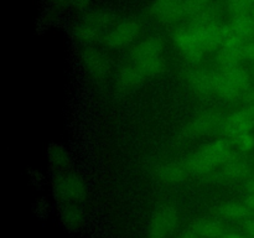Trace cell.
<instances>
[{"label":"cell","mask_w":254,"mask_h":238,"mask_svg":"<svg viewBox=\"0 0 254 238\" xmlns=\"http://www.w3.org/2000/svg\"><path fill=\"white\" fill-rule=\"evenodd\" d=\"M54 191L57 197L66 203L82 202L87 196L84 181L76 174H62L54 182Z\"/></svg>","instance_id":"cell-4"},{"label":"cell","mask_w":254,"mask_h":238,"mask_svg":"<svg viewBox=\"0 0 254 238\" xmlns=\"http://www.w3.org/2000/svg\"><path fill=\"white\" fill-rule=\"evenodd\" d=\"M82 61L84 68L96 79H104L109 73V63L106 56L94 47H86L82 52Z\"/></svg>","instance_id":"cell-12"},{"label":"cell","mask_w":254,"mask_h":238,"mask_svg":"<svg viewBox=\"0 0 254 238\" xmlns=\"http://www.w3.org/2000/svg\"><path fill=\"white\" fill-rule=\"evenodd\" d=\"M189 86L197 94L201 96H211L216 94V82H217V72L208 71L205 68L193 69L186 76Z\"/></svg>","instance_id":"cell-11"},{"label":"cell","mask_w":254,"mask_h":238,"mask_svg":"<svg viewBox=\"0 0 254 238\" xmlns=\"http://www.w3.org/2000/svg\"><path fill=\"white\" fill-rule=\"evenodd\" d=\"M173 41L178 51L189 62H197L205 54L193 27H179L173 35Z\"/></svg>","instance_id":"cell-7"},{"label":"cell","mask_w":254,"mask_h":238,"mask_svg":"<svg viewBox=\"0 0 254 238\" xmlns=\"http://www.w3.org/2000/svg\"><path fill=\"white\" fill-rule=\"evenodd\" d=\"M250 88V74L241 64L217 72L216 96L233 102L242 98Z\"/></svg>","instance_id":"cell-2"},{"label":"cell","mask_w":254,"mask_h":238,"mask_svg":"<svg viewBox=\"0 0 254 238\" xmlns=\"http://www.w3.org/2000/svg\"><path fill=\"white\" fill-rule=\"evenodd\" d=\"M225 118L220 112L206 111L197 114L195 118L191 119L183 129V135L185 138L195 139L200 136L208 135L217 130L220 126L223 125Z\"/></svg>","instance_id":"cell-6"},{"label":"cell","mask_w":254,"mask_h":238,"mask_svg":"<svg viewBox=\"0 0 254 238\" xmlns=\"http://www.w3.org/2000/svg\"><path fill=\"white\" fill-rule=\"evenodd\" d=\"M246 187H247V191H248V192H250V193L254 192V178H251V180L248 181L247 185H246Z\"/></svg>","instance_id":"cell-31"},{"label":"cell","mask_w":254,"mask_h":238,"mask_svg":"<svg viewBox=\"0 0 254 238\" xmlns=\"http://www.w3.org/2000/svg\"><path fill=\"white\" fill-rule=\"evenodd\" d=\"M151 16L163 24H171L185 16L184 0H155L149 9Z\"/></svg>","instance_id":"cell-8"},{"label":"cell","mask_w":254,"mask_h":238,"mask_svg":"<svg viewBox=\"0 0 254 238\" xmlns=\"http://www.w3.org/2000/svg\"><path fill=\"white\" fill-rule=\"evenodd\" d=\"M251 16H252L253 20H254V7L252 9V11H251Z\"/></svg>","instance_id":"cell-34"},{"label":"cell","mask_w":254,"mask_h":238,"mask_svg":"<svg viewBox=\"0 0 254 238\" xmlns=\"http://www.w3.org/2000/svg\"><path fill=\"white\" fill-rule=\"evenodd\" d=\"M254 126V113L248 108L243 111H237L226 117L222 129L226 134L231 136L240 135L243 133H250Z\"/></svg>","instance_id":"cell-10"},{"label":"cell","mask_w":254,"mask_h":238,"mask_svg":"<svg viewBox=\"0 0 254 238\" xmlns=\"http://www.w3.org/2000/svg\"><path fill=\"white\" fill-rule=\"evenodd\" d=\"M227 7L233 15L251 12L254 7V0H227Z\"/></svg>","instance_id":"cell-24"},{"label":"cell","mask_w":254,"mask_h":238,"mask_svg":"<svg viewBox=\"0 0 254 238\" xmlns=\"http://www.w3.org/2000/svg\"><path fill=\"white\" fill-rule=\"evenodd\" d=\"M245 228L248 232V235L252 238H254V220H248L247 222L245 223Z\"/></svg>","instance_id":"cell-28"},{"label":"cell","mask_w":254,"mask_h":238,"mask_svg":"<svg viewBox=\"0 0 254 238\" xmlns=\"http://www.w3.org/2000/svg\"><path fill=\"white\" fill-rule=\"evenodd\" d=\"M221 238H246V237L242 235H238V233H227V235H223Z\"/></svg>","instance_id":"cell-32"},{"label":"cell","mask_w":254,"mask_h":238,"mask_svg":"<svg viewBox=\"0 0 254 238\" xmlns=\"http://www.w3.org/2000/svg\"><path fill=\"white\" fill-rule=\"evenodd\" d=\"M164 47L165 45L161 37L149 36L143 41L138 42L130 50V59L134 63H141V62L158 59L163 56Z\"/></svg>","instance_id":"cell-9"},{"label":"cell","mask_w":254,"mask_h":238,"mask_svg":"<svg viewBox=\"0 0 254 238\" xmlns=\"http://www.w3.org/2000/svg\"><path fill=\"white\" fill-rule=\"evenodd\" d=\"M111 19L112 15L108 11H106V10H96V11L87 14L83 17V21L91 25L92 27H94L98 31H102L111 22Z\"/></svg>","instance_id":"cell-21"},{"label":"cell","mask_w":254,"mask_h":238,"mask_svg":"<svg viewBox=\"0 0 254 238\" xmlns=\"http://www.w3.org/2000/svg\"><path fill=\"white\" fill-rule=\"evenodd\" d=\"M222 173L227 178H231V180H238V178H245L246 174L248 173V168L243 161L232 160V159H230L227 163L223 164Z\"/></svg>","instance_id":"cell-20"},{"label":"cell","mask_w":254,"mask_h":238,"mask_svg":"<svg viewBox=\"0 0 254 238\" xmlns=\"http://www.w3.org/2000/svg\"><path fill=\"white\" fill-rule=\"evenodd\" d=\"M49 161L51 166L56 170H62L69 163V154L64 145L61 144H51L47 151Z\"/></svg>","instance_id":"cell-19"},{"label":"cell","mask_w":254,"mask_h":238,"mask_svg":"<svg viewBox=\"0 0 254 238\" xmlns=\"http://www.w3.org/2000/svg\"><path fill=\"white\" fill-rule=\"evenodd\" d=\"M251 208L246 203L241 202H226L220 206L218 212L222 217L228 218L232 221L243 220L251 215Z\"/></svg>","instance_id":"cell-18"},{"label":"cell","mask_w":254,"mask_h":238,"mask_svg":"<svg viewBox=\"0 0 254 238\" xmlns=\"http://www.w3.org/2000/svg\"><path fill=\"white\" fill-rule=\"evenodd\" d=\"M212 0H184V14L185 16H196L210 6Z\"/></svg>","instance_id":"cell-23"},{"label":"cell","mask_w":254,"mask_h":238,"mask_svg":"<svg viewBox=\"0 0 254 238\" xmlns=\"http://www.w3.org/2000/svg\"><path fill=\"white\" fill-rule=\"evenodd\" d=\"M228 26L231 31L243 41H251L254 37V20L251 16V12L233 15Z\"/></svg>","instance_id":"cell-15"},{"label":"cell","mask_w":254,"mask_h":238,"mask_svg":"<svg viewBox=\"0 0 254 238\" xmlns=\"http://www.w3.org/2000/svg\"><path fill=\"white\" fill-rule=\"evenodd\" d=\"M89 0H69V2H71L73 6L78 7V9H82V7L86 6L87 4H88Z\"/></svg>","instance_id":"cell-29"},{"label":"cell","mask_w":254,"mask_h":238,"mask_svg":"<svg viewBox=\"0 0 254 238\" xmlns=\"http://www.w3.org/2000/svg\"><path fill=\"white\" fill-rule=\"evenodd\" d=\"M61 220L68 230H79L84 221V212L77 203H66L61 210Z\"/></svg>","instance_id":"cell-17"},{"label":"cell","mask_w":254,"mask_h":238,"mask_svg":"<svg viewBox=\"0 0 254 238\" xmlns=\"http://www.w3.org/2000/svg\"><path fill=\"white\" fill-rule=\"evenodd\" d=\"M145 79V74L139 68L138 64L131 62V63L126 64L119 69L118 74H117L116 84L119 91L130 92L140 87Z\"/></svg>","instance_id":"cell-13"},{"label":"cell","mask_w":254,"mask_h":238,"mask_svg":"<svg viewBox=\"0 0 254 238\" xmlns=\"http://www.w3.org/2000/svg\"><path fill=\"white\" fill-rule=\"evenodd\" d=\"M246 205L248 206V207L251 208V210L254 211V192L250 193V195L247 196V198H246Z\"/></svg>","instance_id":"cell-30"},{"label":"cell","mask_w":254,"mask_h":238,"mask_svg":"<svg viewBox=\"0 0 254 238\" xmlns=\"http://www.w3.org/2000/svg\"><path fill=\"white\" fill-rule=\"evenodd\" d=\"M248 102H250V108L252 109V112L254 113V93H252L248 98Z\"/></svg>","instance_id":"cell-33"},{"label":"cell","mask_w":254,"mask_h":238,"mask_svg":"<svg viewBox=\"0 0 254 238\" xmlns=\"http://www.w3.org/2000/svg\"><path fill=\"white\" fill-rule=\"evenodd\" d=\"M190 173L186 163H165L155 168V175L164 182L174 183L184 181Z\"/></svg>","instance_id":"cell-14"},{"label":"cell","mask_w":254,"mask_h":238,"mask_svg":"<svg viewBox=\"0 0 254 238\" xmlns=\"http://www.w3.org/2000/svg\"><path fill=\"white\" fill-rule=\"evenodd\" d=\"M141 31L140 22L135 19H126L114 25L107 35L103 42L111 49H123L133 44L139 37Z\"/></svg>","instance_id":"cell-5"},{"label":"cell","mask_w":254,"mask_h":238,"mask_svg":"<svg viewBox=\"0 0 254 238\" xmlns=\"http://www.w3.org/2000/svg\"><path fill=\"white\" fill-rule=\"evenodd\" d=\"M243 57L254 62V41H247L243 47Z\"/></svg>","instance_id":"cell-26"},{"label":"cell","mask_w":254,"mask_h":238,"mask_svg":"<svg viewBox=\"0 0 254 238\" xmlns=\"http://www.w3.org/2000/svg\"><path fill=\"white\" fill-rule=\"evenodd\" d=\"M179 216L175 207L161 205L154 211L148 226V238H168L176 230Z\"/></svg>","instance_id":"cell-3"},{"label":"cell","mask_w":254,"mask_h":238,"mask_svg":"<svg viewBox=\"0 0 254 238\" xmlns=\"http://www.w3.org/2000/svg\"><path fill=\"white\" fill-rule=\"evenodd\" d=\"M179 238H197V235H196V232L190 226V227H188L186 230H184L183 232L180 233Z\"/></svg>","instance_id":"cell-27"},{"label":"cell","mask_w":254,"mask_h":238,"mask_svg":"<svg viewBox=\"0 0 254 238\" xmlns=\"http://www.w3.org/2000/svg\"><path fill=\"white\" fill-rule=\"evenodd\" d=\"M231 159V146L226 140H215L201 146L188 161L191 174H207Z\"/></svg>","instance_id":"cell-1"},{"label":"cell","mask_w":254,"mask_h":238,"mask_svg":"<svg viewBox=\"0 0 254 238\" xmlns=\"http://www.w3.org/2000/svg\"><path fill=\"white\" fill-rule=\"evenodd\" d=\"M99 34H101V31L92 27L91 25L84 22L83 20L74 27V35H76V37L81 42H84V44H91V42L96 41L98 39Z\"/></svg>","instance_id":"cell-22"},{"label":"cell","mask_w":254,"mask_h":238,"mask_svg":"<svg viewBox=\"0 0 254 238\" xmlns=\"http://www.w3.org/2000/svg\"><path fill=\"white\" fill-rule=\"evenodd\" d=\"M191 228L198 237L221 238L223 236V226L218 221L210 218H198L191 225Z\"/></svg>","instance_id":"cell-16"},{"label":"cell","mask_w":254,"mask_h":238,"mask_svg":"<svg viewBox=\"0 0 254 238\" xmlns=\"http://www.w3.org/2000/svg\"><path fill=\"white\" fill-rule=\"evenodd\" d=\"M233 140H235L236 146L242 151L252 150L254 146V135L252 134V131L233 136Z\"/></svg>","instance_id":"cell-25"}]
</instances>
